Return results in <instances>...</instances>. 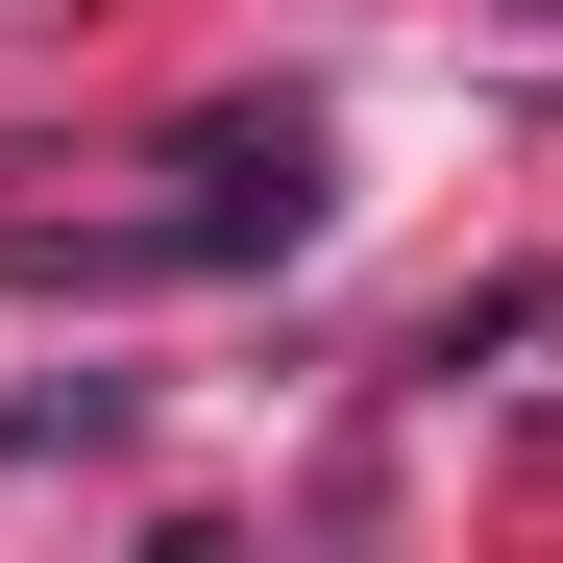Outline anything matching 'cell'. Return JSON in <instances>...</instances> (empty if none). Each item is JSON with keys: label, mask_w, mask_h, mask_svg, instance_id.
Segmentation results:
<instances>
[{"label": "cell", "mask_w": 563, "mask_h": 563, "mask_svg": "<svg viewBox=\"0 0 563 563\" xmlns=\"http://www.w3.org/2000/svg\"><path fill=\"white\" fill-rule=\"evenodd\" d=\"M539 25H563V0H539Z\"/></svg>", "instance_id": "7a4b0ae2"}, {"label": "cell", "mask_w": 563, "mask_h": 563, "mask_svg": "<svg viewBox=\"0 0 563 563\" xmlns=\"http://www.w3.org/2000/svg\"><path fill=\"white\" fill-rule=\"evenodd\" d=\"M172 172H197V197L147 221V269H295V245H319V197H343V172H319V99H221Z\"/></svg>", "instance_id": "6da1fadb"}]
</instances>
